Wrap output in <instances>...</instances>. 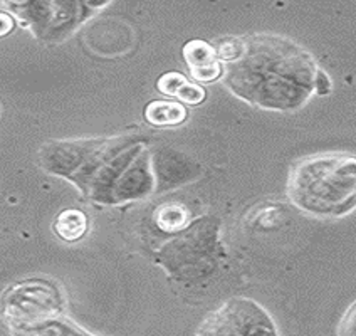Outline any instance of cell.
<instances>
[{"label": "cell", "mask_w": 356, "mask_h": 336, "mask_svg": "<svg viewBox=\"0 0 356 336\" xmlns=\"http://www.w3.org/2000/svg\"><path fill=\"white\" fill-rule=\"evenodd\" d=\"M289 195L313 216H341L355 202V159L337 153L299 161L291 172Z\"/></svg>", "instance_id": "obj_1"}, {"label": "cell", "mask_w": 356, "mask_h": 336, "mask_svg": "<svg viewBox=\"0 0 356 336\" xmlns=\"http://www.w3.org/2000/svg\"><path fill=\"white\" fill-rule=\"evenodd\" d=\"M0 307L3 318L22 330L54 318L63 307V298L52 282L34 279L12 286L2 296Z\"/></svg>", "instance_id": "obj_2"}, {"label": "cell", "mask_w": 356, "mask_h": 336, "mask_svg": "<svg viewBox=\"0 0 356 336\" xmlns=\"http://www.w3.org/2000/svg\"><path fill=\"white\" fill-rule=\"evenodd\" d=\"M220 311L237 336H277L273 319L254 301L236 298Z\"/></svg>", "instance_id": "obj_3"}, {"label": "cell", "mask_w": 356, "mask_h": 336, "mask_svg": "<svg viewBox=\"0 0 356 336\" xmlns=\"http://www.w3.org/2000/svg\"><path fill=\"white\" fill-rule=\"evenodd\" d=\"M187 108L177 101H152L145 108V120L153 127H178L187 120Z\"/></svg>", "instance_id": "obj_4"}, {"label": "cell", "mask_w": 356, "mask_h": 336, "mask_svg": "<svg viewBox=\"0 0 356 336\" xmlns=\"http://www.w3.org/2000/svg\"><path fill=\"white\" fill-rule=\"evenodd\" d=\"M88 216L79 209H66L56 217L54 229L56 236L64 242H78L88 232Z\"/></svg>", "instance_id": "obj_5"}, {"label": "cell", "mask_w": 356, "mask_h": 336, "mask_svg": "<svg viewBox=\"0 0 356 336\" xmlns=\"http://www.w3.org/2000/svg\"><path fill=\"white\" fill-rule=\"evenodd\" d=\"M185 63L188 64L190 71L202 70V67L212 66L218 63L216 49L213 46L205 42V40H190L187 46L184 47Z\"/></svg>", "instance_id": "obj_6"}, {"label": "cell", "mask_w": 356, "mask_h": 336, "mask_svg": "<svg viewBox=\"0 0 356 336\" xmlns=\"http://www.w3.org/2000/svg\"><path fill=\"white\" fill-rule=\"evenodd\" d=\"M15 336H89L84 335L79 328L66 321H56V319H49L40 325L22 328Z\"/></svg>", "instance_id": "obj_7"}, {"label": "cell", "mask_w": 356, "mask_h": 336, "mask_svg": "<svg viewBox=\"0 0 356 336\" xmlns=\"http://www.w3.org/2000/svg\"><path fill=\"white\" fill-rule=\"evenodd\" d=\"M156 222L163 230H178L187 222V212L178 205H165L156 212Z\"/></svg>", "instance_id": "obj_8"}, {"label": "cell", "mask_w": 356, "mask_h": 336, "mask_svg": "<svg viewBox=\"0 0 356 336\" xmlns=\"http://www.w3.org/2000/svg\"><path fill=\"white\" fill-rule=\"evenodd\" d=\"M187 83V78L180 72H167L159 79L156 83V88L161 95L165 96H177V91L180 89L184 84Z\"/></svg>", "instance_id": "obj_9"}, {"label": "cell", "mask_w": 356, "mask_h": 336, "mask_svg": "<svg viewBox=\"0 0 356 336\" xmlns=\"http://www.w3.org/2000/svg\"><path fill=\"white\" fill-rule=\"evenodd\" d=\"M177 98L184 101L185 104H190V106H195V104H200L202 101L205 99V89L198 86L195 83H185L184 86L177 91Z\"/></svg>", "instance_id": "obj_10"}, {"label": "cell", "mask_w": 356, "mask_h": 336, "mask_svg": "<svg viewBox=\"0 0 356 336\" xmlns=\"http://www.w3.org/2000/svg\"><path fill=\"white\" fill-rule=\"evenodd\" d=\"M190 74L198 83H212V81H217L222 76V66L220 63H216L212 66L202 67V70L190 71Z\"/></svg>", "instance_id": "obj_11"}, {"label": "cell", "mask_w": 356, "mask_h": 336, "mask_svg": "<svg viewBox=\"0 0 356 336\" xmlns=\"http://www.w3.org/2000/svg\"><path fill=\"white\" fill-rule=\"evenodd\" d=\"M216 49L217 59L222 61H232L241 56V44L237 40H225V42H220Z\"/></svg>", "instance_id": "obj_12"}, {"label": "cell", "mask_w": 356, "mask_h": 336, "mask_svg": "<svg viewBox=\"0 0 356 336\" xmlns=\"http://www.w3.org/2000/svg\"><path fill=\"white\" fill-rule=\"evenodd\" d=\"M339 336H355V303L339 325Z\"/></svg>", "instance_id": "obj_13"}, {"label": "cell", "mask_w": 356, "mask_h": 336, "mask_svg": "<svg viewBox=\"0 0 356 336\" xmlns=\"http://www.w3.org/2000/svg\"><path fill=\"white\" fill-rule=\"evenodd\" d=\"M15 22L7 12H0V38H6L14 31Z\"/></svg>", "instance_id": "obj_14"}, {"label": "cell", "mask_w": 356, "mask_h": 336, "mask_svg": "<svg viewBox=\"0 0 356 336\" xmlns=\"http://www.w3.org/2000/svg\"><path fill=\"white\" fill-rule=\"evenodd\" d=\"M330 88H331V84H330V81H327L326 74L323 71H319V74H318V91H319V95H326V93L330 91Z\"/></svg>", "instance_id": "obj_15"}]
</instances>
